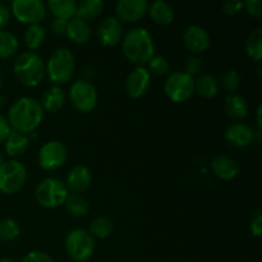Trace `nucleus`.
I'll return each mask as SVG.
<instances>
[{"label": "nucleus", "mask_w": 262, "mask_h": 262, "mask_svg": "<svg viewBox=\"0 0 262 262\" xmlns=\"http://www.w3.org/2000/svg\"><path fill=\"white\" fill-rule=\"evenodd\" d=\"M8 122L12 129L22 133H31L41 124L43 109L33 97H20L13 102L8 113Z\"/></svg>", "instance_id": "1"}, {"label": "nucleus", "mask_w": 262, "mask_h": 262, "mask_svg": "<svg viewBox=\"0 0 262 262\" xmlns=\"http://www.w3.org/2000/svg\"><path fill=\"white\" fill-rule=\"evenodd\" d=\"M122 49L125 58L137 67H143V64L148 63L155 53L152 36L142 27L133 28L124 36Z\"/></svg>", "instance_id": "2"}, {"label": "nucleus", "mask_w": 262, "mask_h": 262, "mask_svg": "<svg viewBox=\"0 0 262 262\" xmlns=\"http://www.w3.org/2000/svg\"><path fill=\"white\" fill-rule=\"evenodd\" d=\"M13 71L23 86L35 87L45 78L46 67L40 55L33 51H26L15 59Z\"/></svg>", "instance_id": "3"}, {"label": "nucleus", "mask_w": 262, "mask_h": 262, "mask_svg": "<svg viewBox=\"0 0 262 262\" xmlns=\"http://www.w3.org/2000/svg\"><path fill=\"white\" fill-rule=\"evenodd\" d=\"M76 69V59L68 48H59L50 55L48 61V74L51 82L61 84L72 78Z\"/></svg>", "instance_id": "4"}, {"label": "nucleus", "mask_w": 262, "mask_h": 262, "mask_svg": "<svg viewBox=\"0 0 262 262\" xmlns=\"http://www.w3.org/2000/svg\"><path fill=\"white\" fill-rule=\"evenodd\" d=\"M35 197L38 204L46 209H54L64 205L68 197L66 183L58 178H46L40 182L35 191Z\"/></svg>", "instance_id": "5"}, {"label": "nucleus", "mask_w": 262, "mask_h": 262, "mask_svg": "<svg viewBox=\"0 0 262 262\" xmlns=\"http://www.w3.org/2000/svg\"><path fill=\"white\" fill-rule=\"evenodd\" d=\"M64 246L69 257L77 262L90 260L95 252L94 237L84 229H73L69 232Z\"/></svg>", "instance_id": "6"}, {"label": "nucleus", "mask_w": 262, "mask_h": 262, "mask_svg": "<svg viewBox=\"0 0 262 262\" xmlns=\"http://www.w3.org/2000/svg\"><path fill=\"white\" fill-rule=\"evenodd\" d=\"M27 179V171L20 161L7 160L0 165V191L5 194H14L22 189Z\"/></svg>", "instance_id": "7"}, {"label": "nucleus", "mask_w": 262, "mask_h": 262, "mask_svg": "<svg viewBox=\"0 0 262 262\" xmlns=\"http://www.w3.org/2000/svg\"><path fill=\"white\" fill-rule=\"evenodd\" d=\"M164 91L171 101H187L194 92V78L186 72H174L166 78Z\"/></svg>", "instance_id": "8"}, {"label": "nucleus", "mask_w": 262, "mask_h": 262, "mask_svg": "<svg viewBox=\"0 0 262 262\" xmlns=\"http://www.w3.org/2000/svg\"><path fill=\"white\" fill-rule=\"evenodd\" d=\"M69 99L77 110L89 113L96 107L97 91L91 82L86 79H78L73 82L69 89Z\"/></svg>", "instance_id": "9"}, {"label": "nucleus", "mask_w": 262, "mask_h": 262, "mask_svg": "<svg viewBox=\"0 0 262 262\" xmlns=\"http://www.w3.org/2000/svg\"><path fill=\"white\" fill-rule=\"evenodd\" d=\"M12 13L20 23L40 25L46 15V4L41 0H14Z\"/></svg>", "instance_id": "10"}, {"label": "nucleus", "mask_w": 262, "mask_h": 262, "mask_svg": "<svg viewBox=\"0 0 262 262\" xmlns=\"http://www.w3.org/2000/svg\"><path fill=\"white\" fill-rule=\"evenodd\" d=\"M68 151L60 141H49L38 151V164L45 170H55L66 164Z\"/></svg>", "instance_id": "11"}, {"label": "nucleus", "mask_w": 262, "mask_h": 262, "mask_svg": "<svg viewBox=\"0 0 262 262\" xmlns=\"http://www.w3.org/2000/svg\"><path fill=\"white\" fill-rule=\"evenodd\" d=\"M151 82V73L145 67H136L125 82V92L132 99H140L148 91Z\"/></svg>", "instance_id": "12"}, {"label": "nucleus", "mask_w": 262, "mask_h": 262, "mask_svg": "<svg viewBox=\"0 0 262 262\" xmlns=\"http://www.w3.org/2000/svg\"><path fill=\"white\" fill-rule=\"evenodd\" d=\"M148 10L147 0H120L115 5V14L118 20L125 23H135L140 20Z\"/></svg>", "instance_id": "13"}, {"label": "nucleus", "mask_w": 262, "mask_h": 262, "mask_svg": "<svg viewBox=\"0 0 262 262\" xmlns=\"http://www.w3.org/2000/svg\"><path fill=\"white\" fill-rule=\"evenodd\" d=\"M183 42L189 51L200 54L210 48L211 38H210L209 32L204 27L199 25H192L184 30Z\"/></svg>", "instance_id": "14"}, {"label": "nucleus", "mask_w": 262, "mask_h": 262, "mask_svg": "<svg viewBox=\"0 0 262 262\" xmlns=\"http://www.w3.org/2000/svg\"><path fill=\"white\" fill-rule=\"evenodd\" d=\"M92 174L87 166L78 165L71 169V171L67 176L66 187L68 191L73 194H79L82 192L87 191L91 186Z\"/></svg>", "instance_id": "15"}, {"label": "nucleus", "mask_w": 262, "mask_h": 262, "mask_svg": "<svg viewBox=\"0 0 262 262\" xmlns=\"http://www.w3.org/2000/svg\"><path fill=\"white\" fill-rule=\"evenodd\" d=\"M123 35V27L114 17L105 18L97 27V37L104 46H115Z\"/></svg>", "instance_id": "16"}, {"label": "nucleus", "mask_w": 262, "mask_h": 262, "mask_svg": "<svg viewBox=\"0 0 262 262\" xmlns=\"http://www.w3.org/2000/svg\"><path fill=\"white\" fill-rule=\"evenodd\" d=\"M224 138L235 147H247L255 141V130L243 123H234L225 129Z\"/></svg>", "instance_id": "17"}, {"label": "nucleus", "mask_w": 262, "mask_h": 262, "mask_svg": "<svg viewBox=\"0 0 262 262\" xmlns=\"http://www.w3.org/2000/svg\"><path fill=\"white\" fill-rule=\"evenodd\" d=\"M211 169L217 178L223 181H232L239 174V165L233 158L220 155L211 161Z\"/></svg>", "instance_id": "18"}, {"label": "nucleus", "mask_w": 262, "mask_h": 262, "mask_svg": "<svg viewBox=\"0 0 262 262\" xmlns=\"http://www.w3.org/2000/svg\"><path fill=\"white\" fill-rule=\"evenodd\" d=\"M66 35L76 43H86L91 37V27L89 22L78 17H73L67 23Z\"/></svg>", "instance_id": "19"}, {"label": "nucleus", "mask_w": 262, "mask_h": 262, "mask_svg": "<svg viewBox=\"0 0 262 262\" xmlns=\"http://www.w3.org/2000/svg\"><path fill=\"white\" fill-rule=\"evenodd\" d=\"M220 82L215 76L210 73H201L194 79V91L199 92L200 96L212 99L219 94Z\"/></svg>", "instance_id": "20"}, {"label": "nucleus", "mask_w": 262, "mask_h": 262, "mask_svg": "<svg viewBox=\"0 0 262 262\" xmlns=\"http://www.w3.org/2000/svg\"><path fill=\"white\" fill-rule=\"evenodd\" d=\"M66 104V92L61 87L59 86H51L43 92L42 101H41V106L46 112H58Z\"/></svg>", "instance_id": "21"}, {"label": "nucleus", "mask_w": 262, "mask_h": 262, "mask_svg": "<svg viewBox=\"0 0 262 262\" xmlns=\"http://www.w3.org/2000/svg\"><path fill=\"white\" fill-rule=\"evenodd\" d=\"M28 143H30V138L26 133L12 129L5 140V151L12 158H17L26 152V150L28 148Z\"/></svg>", "instance_id": "22"}, {"label": "nucleus", "mask_w": 262, "mask_h": 262, "mask_svg": "<svg viewBox=\"0 0 262 262\" xmlns=\"http://www.w3.org/2000/svg\"><path fill=\"white\" fill-rule=\"evenodd\" d=\"M224 109L228 117L233 119H243L248 113V104L241 95L230 94L225 97Z\"/></svg>", "instance_id": "23"}, {"label": "nucleus", "mask_w": 262, "mask_h": 262, "mask_svg": "<svg viewBox=\"0 0 262 262\" xmlns=\"http://www.w3.org/2000/svg\"><path fill=\"white\" fill-rule=\"evenodd\" d=\"M48 8L56 19L68 22L69 19L76 17L77 3L74 0H50L48 2Z\"/></svg>", "instance_id": "24"}, {"label": "nucleus", "mask_w": 262, "mask_h": 262, "mask_svg": "<svg viewBox=\"0 0 262 262\" xmlns=\"http://www.w3.org/2000/svg\"><path fill=\"white\" fill-rule=\"evenodd\" d=\"M150 17L158 25H170L174 20V9L168 3L158 0L150 5Z\"/></svg>", "instance_id": "25"}, {"label": "nucleus", "mask_w": 262, "mask_h": 262, "mask_svg": "<svg viewBox=\"0 0 262 262\" xmlns=\"http://www.w3.org/2000/svg\"><path fill=\"white\" fill-rule=\"evenodd\" d=\"M102 9H104V3L101 0H83L77 5L76 17L87 22L99 17Z\"/></svg>", "instance_id": "26"}, {"label": "nucleus", "mask_w": 262, "mask_h": 262, "mask_svg": "<svg viewBox=\"0 0 262 262\" xmlns=\"http://www.w3.org/2000/svg\"><path fill=\"white\" fill-rule=\"evenodd\" d=\"M113 230H114V223L112 222V219H109L107 216H97L92 220L89 233L92 237L105 239L112 235Z\"/></svg>", "instance_id": "27"}, {"label": "nucleus", "mask_w": 262, "mask_h": 262, "mask_svg": "<svg viewBox=\"0 0 262 262\" xmlns=\"http://www.w3.org/2000/svg\"><path fill=\"white\" fill-rule=\"evenodd\" d=\"M46 31L41 25H31L25 31V43L30 50L41 48L45 42Z\"/></svg>", "instance_id": "28"}, {"label": "nucleus", "mask_w": 262, "mask_h": 262, "mask_svg": "<svg viewBox=\"0 0 262 262\" xmlns=\"http://www.w3.org/2000/svg\"><path fill=\"white\" fill-rule=\"evenodd\" d=\"M64 205H66V210L72 216H84L90 210L89 201L81 194H69Z\"/></svg>", "instance_id": "29"}, {"label": "nucleus", "mask_w": 262, "mask_h": 262, "mask_svg": "<svg viewBox=\"0 0 262 262\" xmlns=\"http://www.w3.org/2000/svg\"><path fill=\"white\" fill-rule=\"evenodd\" d=\"M246 53L255 61H260L262 56V28L252 31L246 41Z\"/></svg>", "instance_id": "30"}, {"label": "nucleus", "mask_w": 262, "mask_h": 262, "mask_svg": "<svg viewBox=\"0 0 262 262\" xmlns=\"http://www.w3.org/2000/svg\"><path fill=\"white\" fill-rule=\"evenodd\" d=\"M18 40L12 32L0 31V59H7L14 55L18 49Z\"/></svg>", "instance_id": "31"}, {"label": "nucleus", "mask_w": 262, "mask_h": 262, "mask_svg": "<svg viewBox=\"0 0 262 262\" xmlns=\"http://www.w3.org/2000/svg\"><path fill=\"white\" fill-rule=\"evenodd\" d=\"M20 228L15 220L4 219L0 222V239L13 241L19 235Z\"/></svg>", "instance_id": "32"}, {"label": "nucleus", "mask_w": 262, "mask_h": 262, "mask_svg": "<svg viewBox=\"0 0 262 262\" xmlns=\"http://www.w3.org/2000/svg\"><path fill=\"white\" fill-rule=\"evenodd\" d=\"M150 71L155 76H168L170 72V64L164 56H152L148 60V72Z\"/></svg>", "instance_id": "33"}, {"label": "nucleus", "mask_w": 262, "mask_h": 262, "mask_svg": "<svg viewBox=\"0 0 262 262\" xmlns=\"http://www.w3.org/2000/svg\"><path fill=\"white\" fill-rule=\"evenodd\" d=\"M222 86L227 91H235L241 86V74L235 69H229L222 77Z\"/></svg>", "instance_id": "34"}, {"label": "nucleus", "mask_w": 262, "mask_h": 262, "mask_svg": "<svg viewBox=\"0 0 262 262\" xmlns=\"http://www.w3.org/2000/svg\"><path fill=\"white\" fill-rule=\"evenodd\" d=\"M202 71V60L197 55H192L187 59L184 64V72L191 77L199 76L200 72Z\"/></svg>", "instance_id": "35"}, {"label": "nucleus", "mask_w": 262, "mask_h": 262, "mask_svg": "<svg viewBox=\"0 0 262 262\" xmlns=\"http://www.w3.org/2000/svg\"><path fill=\"white\" fill-rule=\"evenodd\" d=\"M251 233L253 237H261L262 234V210L257 209L251 220Z\"/></svg>", "instance_id": "36"}, {"label": "nucleus", "mask_w": 262, "mask_h": 262, "mask_svg": "<svg viewBox=\"0 0 262 262\" xmlns=\"http://www.w3.org/2000/svg\"><path fill=\"white\" fill-rule=\"evenodd\" d=\"M243 3L239 0H227L222 4V9L225 14L235 15L242 10Z\"/></svg>", "instance_id": "37"}, {"label": "nucleus", "mask_w": 262, "mask_h": 262, "mask_svg": "<svg viewBox=\"0 0 262 262\" xmlns=\"http://www.w3.org/2000/svg\"><path fill=\"white\" fill-rule=\"evenodd\" d=\"M243 7L248 12V14L255 18L262 17V2L261 0H247L243 3Z\"/></svg>", "instance_id": "38"}, {"label": "nucleus", "mask_w": 262, "mask_h": 262, "mask_svg": "<svg viewBox=\"0 0 262 262\" xmlns=\"http://www.w3.org/2000/svg\"><path fill=\"white\" fill-rule=\"evenodd\" d=\"M20 262H54V260L48 253L41 252V251H32L27 253Z\"/></svg>", "instance_id": "39"}, {"label": "nucleus", "mask_w": 262, "mask_h": 262, "mask_svg": "<svg viewBox=\"0 0 262 262\" xmlns=\"http://www.w3.org/2000/svg\"><path fill=\"white\" fill-rule=\"evenodd\" d=\"M67 20H63V19H54L53 22H51V31H53L55 35H64L67 31Z\"/></svg>", "instance_id": "40"}, {"label": "nucleus", "mask_w": 262, "mask_h": 262, "mask_svg": "<svg viewBox=\"0 0 262 262\" xmlns=\"http://www.w3.org/2000/svg\"><path fill=\"white\" fill-rule=\"evenodd\" d=\"M10 130H12V127H10L9 122L5 119L4 117L0 115V142L7 140V137L9 136Z\"/></svg>", "instance_id": "41"}, {"label": "nucleus", "mask_w": 262, "mask_h": 262, "mask_svg": "<svg viewBox=\"0 0 262 262\" xmlns=\"http://www.w3.org/2000/svg\"><path fill=\"white\" fill-rule=\"evenodd\" d=\"M10 20V10L5 5L0 4V30L5 27Z\"/></svg>", "instance_id": "42"}, {"label": "nucleus", "mask_w": 262, "mask_h": 262, "mask_svg": "<svg viewBox=\"0 0 262 262\" xmlns=\"http://www.w3.org/2000/svg\"><path fill=\"white\" fill-rule=\"evenodd\" d=\"M261 115H262V106L258 105L257 107V112H256V122H257V127L258 129H262V119H261Z\"/></svg>", "instance_id": "43"}, {"label": "nucleus", "mask_w": 262, "mask_h": 262, "mask_svg": "<svg viewBox=\"0 0 262 262\" xmlns=\"http://www.w3.org/2000/svg\"><path fill=\"white\" fill-rule=\"evenodd\" d=\"M4 161H5V159H4V155H3V154L0 152V165H2V164L4 163Z\"/></svg>", "instance_id": "44"}, {"label": "nucleus", "mask_w": 262, "mask_h": 262, "mask_svg": "<svg viewBox=\"0 0 262 262\" xmlns=\"http://www.w3.org/2000/svg\"><path fill=\"white\" fill-rule=\"evenodd\" d=\"M0 262H14V261L10 260V258H0Z\"/></svg>", "instance_id": "45"}, {"label": "nucleus", "mask_w": 262, "mask_h": 262, "mask_svg": "<svg viewBox=\"0 0 262 262\" xmlns=\"http://www.w3.org/2000/svg\"><path fill=\"white\" fill-rule=\"evenodd\" d=\"M3 101H4V99H3V96H0V105L4 104V102H3Z\"/></svg>", "instance_id": "46"}]
</instances>
